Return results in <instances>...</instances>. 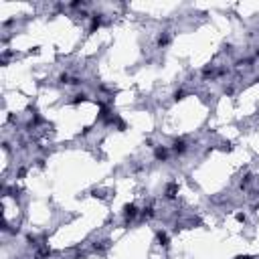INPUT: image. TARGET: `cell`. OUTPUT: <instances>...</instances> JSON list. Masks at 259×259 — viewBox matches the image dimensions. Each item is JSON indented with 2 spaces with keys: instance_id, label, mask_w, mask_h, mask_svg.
Segmentation results:
<instances>
[{
  "instance_id": "52a82bcc",
  "label": "cell",
  "mask_w": 259,
  "mask_h": 259,
  "mask_svg": "<svg viewBox=\"0 0 259 259\" xmlns=\"http://www.w3.org/2000/svg\"><path fill=\"white\" fill-rule=\"evenodd\" d=\"M142 217H144V219H150V217H154V209H152V206L144 209V211H142Z\"/></svg>"
},
{
  "instance_id": "ba28073f",
  "label": "cell",
  "mask_w": 259,
  "mask_h": 259,
  "mask_svg": "<svg viewBox=\"0 0 259 259\" xmlns=\"http://www.w3.org/2000/svg\"><path fill=\"white\" fill-rule=\"evenodd\" d=\"M249 182H251V174H247V176H245L243 180H241V186H247Z\"/></svg>"
},
{
  "instance_id": "30bf717a",
  "label": "cell",
  "mask_w": 259,
  "mask_h": 259,
  "mask_svg": "<svg viewBox=\"0 0 259 259\" xmlns=\"http://www.w3.org/2000/svg\"><path fill=\"white\" fill-rule=\"evenodd\" d=\"M235 259H255V257H251V255H239V257H235Z\"/></svg>"
},
{
  "instance_id": "3957f363",
  "label": "cell",
  "mask_w": 259,
  "mask_h": 259,
  "mask_svg": "<svg viewBox=\"0 0 259 259\" xmlns=\"http://www.w3.org/2000/svg\"><path fill=\"white\" fill-rule=\"evenodd\" d=\"M168 152H170V150H168V146H158L156 150H154V158H156V160H168Z\"/></svg>"
},
{
  "instance_id": "277c9868",
  "label": "cell",
  "mask_w": 259,
  "mask_h": 259,
  "mask_svg": "<svg viewBox=\"0 0 259 259\" xmlns=\"http://www.w3.org/2000/svg\"><path fill=\"white\" fill-rule=\"evenodd\" d=\"M176 192H178V186H176V184H170V186H168V190H166V198H174Z\"/></svg>"
},
{
  "instance_id": "7a4b0ae2",
  "label": "cell",
  "mask_w": 259,
  "mask_h": 259,
  "mask_svg": "<svg viewBox=\"0 0 259 259\" xmlns=\"http://www.w3.org/2000/svg\"><path fill=\"white\" fill-rule=\"evenodd\" d=\"M186 150H188V144H186V140L178 138V140H174V142H172V152H174V154H184Z\"/></svg>"
},
{
  "instance_id": "8992f818",
  "label": "cell",
  "mask_w": 259,
  "mask_h": 259,
  "mask_svg": "<svg viewBox=\"0 0 259 259\" xmlns=\"http://www.w3.org/2000/svg\"><path fill=\"white\" fill-rule=\"evenodd\" d=\"M158 241H160V245H168V237H166V233H162V231H158Z\"/></svg>"
},
{
  "instance_id": "9c48e42d",
  "label": "cell",
  "mask_w": 259,
  "mask_h": 259,
  "mask_svg": "<svg viewBox=\"0 0 259 259\" xmlns=\"http://www.w3.org/2000/svg\"><path fill=\"white\" fill-rule=\"evenodd\" d=\"M174 99L178 101V99H184V91H176L174 93Z\"/></svg>"
},
{
  "instance_id": "6da1fadb",
  "label": "cell",
  "mask_w": 259,
  "mask_h": 259,
  "mask_svg": "<svg viewBox=\"0 0 259 259\" xmlns=\"http://www.w3.org/2000/svg\"><path fill=\"white\" fill-rule=\"evenodd\" d=\"M138 213H140V211H138V206L134 205V202H130V205L124 206V219H126V221H132V219H136Z\"/></svg>"
},
{
  "instance_id": "5b68a950",
  "label": "cell",
  "mask_w": 259,
  "mask_h": 259,
  "mask_svg": "<svg viewBox=\"0 0 259 259\" xmlns=\"http://www.w3.org/2000/svg\"><path fill=\"white\" fill-rule=\"evenodd\" d=\"M168 41H170V38H168V34H160V37H158V47H166Z\"/></svg>"
}]
</instances>
